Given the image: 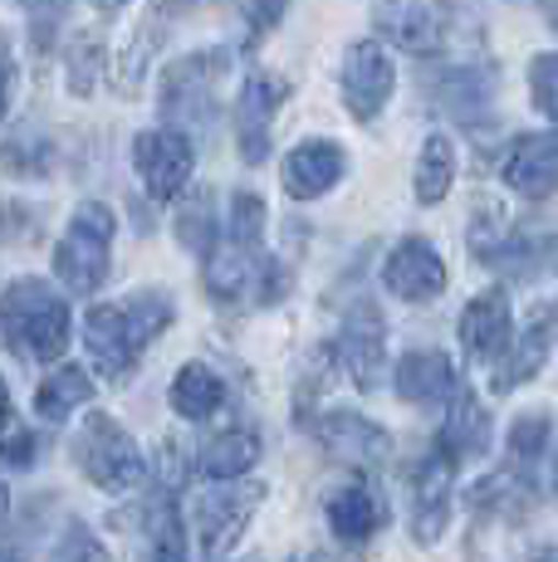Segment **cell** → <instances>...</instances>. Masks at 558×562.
<instances>
[{"mask_svg":"<svg viewBox=\"0 0 558 562\" xmlns=\"http://www.w3.org/2000/svg\"><path fill=\"white\" fill-rule=\"evenodd\" d=\"M69 304L45 284V279H15L0 294V333L10 338V348H25L40 362H59V352L69 348Z\"/></svg>","mask_w":558,"mask_h":562,"instance_id":"cell-1","label":"cell"},{"mask_svg":"<svg viewBox=\"0 0 558 562\" xmlns=\"http://www.w3.org/2000/svg\"><path fill=\"white\" fill-rule=\"evenodd\" d=\"M113 211L103 201H83L74 211L69 231H64L55 250V274L69 294H99V284L109 279V250H113Z\"/></svg>","mask_w":558,"mask_h":562,"instance_id":"cell-2","label":"cell"},{"mask_svg":"<svg viewBox=\"0 0 558 562\" xmlns=\"http://www.w3.org/2000/svg\"><path fill=\"white\" fill-rule=\"evenodd\" d=\"M69 456L93 484H99V490H109V494H127L147 480V456L137 450V440L127 436L113 416L83 420L79 436H74V446H69Z\"/></svg>","mask_w":558,"mask_h":562,"instance_id":"cell-3","label":"cell"},{"mask_svg":"<svg viewBox=\"0 0 558 562\" xmlns=\"http://www.w3.org/2000/svg\"><path fill=\"white\" fill-rule=\"evenodd\" d=\"M133 167H137V177H143V187L153 201H177L181 187L191 181L197 153H191V143L181 133L153 127V133H143L133 143Z\"/></svg>","mask_w":558,"mask_h":562,"instance_id":"cell-4","label":"cell"},{"mask_svg":"<svg viewBox=\"0 0 558 562\" xmlns=\"http://www.w3.org/2000/svg\"><path fill=\"white\" fill-rule=\"evenodd\" d=\"M255 504H260V490H250V484H235V480L216 484L211 494H201V499L191 504L197 543L207 548V558H221L225 548H231L235 538L245 533V524H250Z\"/></svg>","mask_w":558,"mask_h":562,"instance_id":"cell-5","label":"cell"},{"mask_svg":"<svg viewBox=\"0 0 558 562\" xmlns=\"http://www.w3.org/2000/svg\"><path fill=\"white\" fill-rule=\"evenodd\" d=\"M392 83H397V69L388 59V49L378 45V40H358V45H348V54H343V103H348L353 117H378L382 108H388L392 99Z\"/></svg>","mask_w":558,"mask_h":562,"instance_id":"cell-6","label":"cell"},{"mask_svg":"<svg viewBox=\"0 0 558 562\" xmlns=\"http://www.w3.org/2000/svg\"><path fill=\"white\" fill-rule=\"evenodd\" d=\"M289 99V83L279 74H250L235 99V143H241V157L260 167L270 157V123L275 113Z\"/></svg>","mask_w":558,"mask_h":562,"instance_id":"cell-7","label":"cell"},{"mask_svg":"<svg viewBox=\"0 0 558 562\" xmlns=\"http://www.w3.org/2000/svg\"><path fill=\"white\" fill-rule=\"evenodd\" d=\"M319 436V446L328 450L338 464H353V470H372L392 456V436L372 420H362L358 411H324L319 426H309Z\"/></svg>","mask_w":558,"mask_h":562,"instance_id":"cell-8","label":"cell"},{"mask_svg":"<svg viewBox=\"0 0 558 562\" xmlns=\"http://www.w3.org/2000/svg\"><path fill=\"white\" fill-rule=\"evenodd\" d=\"M338 358L348 367V376L372 392L382 382V367H388V328H382V313L372 304H353L338 333Z\"/></svg>","mask_w":558,"mask_h":562,"instance_id":"cell-9","label":"cell"},{"mask_svg":"<svg viewBox=\"0 0 558 562\" xmlns=\"http://www.w3.org/2000/svg\"><path fill=\"white\" fill-rule=\"evenodd\" d=\"M378 30L392 45L412 54H436L446 45V5L442 0H378L372 5Z\"/></svg>","mask_w":558,"mask_h":562,"instance_id":"cell-10","label":"cell"},{"mask_svg":"<svg viewBox=\"0 0 558 562\" xmlns=\"http://www.w3.org/2000/svg\"><path fill=\"white\" fill-rule=\"evenodd\" d=\"M450 490H456V464L442 450L426 456L412 470V533L416 543H442L446 524H450Z\"/></svg>","mask_w":558,"mask_h":562,"instance_id":"cell-11","label":"cell"},{"mask_svg":"<svg viewBox=\"0 0 558 562\" xmlns=\"http://www.w3.org/2000/svg\"><path fill=\"white\" fill-rule=\"evenodd\" d=\"M558 338V304H539L529 313V323H524L520 338H510V348H504V358L495 362V392H514V386H524L529 376H539L544 358H549Z\"/></svg>","mask_w":558,"mask_h":562,"instance_id":"cell-12","label":"cell"},{"mask_svg":"<svg viewBox=\"0 0 558 562\" xmlns=\"http://www.w3.org/2000/svg\"><path fill=\"white\" fill-rule=\"evenodd\" d=\"M382 279H388V289L397 299H406V304H432V299L446 289V259L432 250V240L412 235V240H402L388 255Z\"/></svg>","mask_w":558,"mask_h":562,"instance_id":"cell-13","label":"cell"},{"mask_svg":"<svg viewBox=\"0 0 558 562\" xmlns=\"http://www.w3.org/2000/svg\"><path fill=\"white\" fill-rule=\"evenodd\" d=\"M510 338H514V323H510L504 289H486V294L470 299L466 313H460V348L476 362H500Z\"/></svg>","mask_w":558,"mask_h":562,"instance_id":"cell-14","label":"cell"},{"mask_svg":"<svg viewBox=\"0 0 558 562\" xmlns=\"http://www.w3.org/2000/svg\"><path fill=\"white\" fill-rule=\"evenodd\" d=\"M504 181H510L520 196L544 201L558 191V137L554 133H529L510 147L504 157Z\"/></svg>","mask_w":558,"mask_h":562,"instance_id":"cell-15","label":"cell"},{"mask_svg":"<svg viewBox=\"0 0 558 562\" xmlns=\"http://www.w3.org/2000/svg\"><path fill=\"white\" fill-rule=\"evenodd\" d=\"M397 396L412 406H436V402H450L460 386L456 376V362L446 358V352L436 348H422V352H406L402 362H397Z\"/></svg>","mask_w":558,"mask_h":562,"instance_id":"cell-16","label":"cell"},{"mask_svg":"<svg viewBox=\"0 0 558 562\" xmlns=\"http://www.w3.org/2000/svg\"><path fill=\"white\" fill-rule=\"evenodd\" d=\"M83 342H89L103 376H123L127 367L137 362V342H133V333H127L123 304H93L83 313Z\"/></svg>","mask_w":558,"mask_h":562,"instance_id":"cell-17","label":"cell"},{"mask_svg":"<svg viewBox=\"0 0 558 562\" xmlns=\"http://www.w3.org/2000/svg\"><path fill=\"white\" fill-rule=\"evenodd\" d=\"M486 450H490V411L480 406L476 392L456 386V396H450V416L442 426V456L450 464H460V460H480Z\"/></svg>","mask_w":558,"mask_h":562,"instance_id":"cell-18","label":"cell"},{"mask_svg":"<svg viewBox=\"0 0 558 562\" xmlns=\"http://www.w3.org/2000/svg\"><path fill=\"white\" fill-rule=\"evenodd\" d=\"M338 177H343V147L334 143H299L284 157V191L294 201L324 196V191H334Z\"/></svg>","mask_w":558,"mask_h":562,"instance_id":"cell-19","label":"cell"},{"mask_svg":"<svg viewBox=\"0 0 558 562\" xmlns=\"http://www.w3.org/2000/svg\"><path fill=\"white\" fill-rule=\"evenodd\" d=\"M255 460H260V430H250V426H231V430H221V436H211L207 446H201V456H197V470L207 474V480H241L245 470H255Z\"/></svg>","mask_w":558,"mask_h":562,"instance_id":"cell-20","label":"cell"},{"mask_svg":"<svg viewBox=\"0 0 558 562\" xmlns=\"http://www.w3.org/2000/svg\"><path fill=\"white\" fill-rule=\"evenodd\" d=\"M207 289L221 299V304H241L245 294H260V269H255V250L245 245H231L225 250L207 255Z\"/></svg>","mask_w":558,"mask_h":562,"instance_id":"cell-21","label":"cell"},{"mask_svg":"<svg viewBox=\"0 0 558 562\" xmlns=\"http://www.w3.org/2000/svg\"><path fill=\"white\" fill-rule=\"evenodd\" d=\"M328 528H334V538L343 543H362V538H372L382 528V504L372 490H362V484H343V490L328 494Z\"/></svg>","mask_w":558,"mask_h":562,"instance_id":"cell-22","label":"cell"},{"mask_svg":"<svg viewBox=\"0 0 558 562\" xmlns=\"http://www.w3.org/2000/svg\"><path fill=\"white\" fill-rule=\"evenodd\" d=\"M221 402H225V386L207 362H187L177 376H171V411H177V416L207 420V416H216Z\"/></svg>","mask_w":558,"mask_h":562,"instance_id":"cell-23","label":"cell"},{"mask_svg":"<svg viewBox=\"0 0 558 562\" xmlns=\"http://www.w3.org/2000/svg\"><path fill=\"white\" fill-rule=\"evenodd\" d=\"M93 396V376L83 372V367H74V362H59L55 372L40 382V392H35V411L45 420H64L74 406H83Z\"/></svg>","mask_w":558,"mask_h":562,"instance_id":"cell-24","label":"cell"},{"mask_svg":"<svg viewBox=\"0 0 558 562\" xmlns=\"http://www.w3.org/2000/svg\"><path fill=\"white\" fill-rule=\"evenodd\" d=\"M470 504L520 518V514H529V504H534V480L524 474V464H510V470H495L490 480H480Z\"/></svg>","mask_w":558,"mask_h":562,"instance_id":"cell-25","label":"cell"},{"mask_svg":"<svg viewBox=\"0 0 558 562\" xmlns=\"http://www.w3.org/2000/svg\"><path fill=\"white\" fill-rule=\"evenodd\" d=\"M450 181H456V147H450V137L432 133L422 147V157H416V201L422 205L446 201Z\"/></svg>","mask_w":558,"mask_h":562,"instance_id":"cell-26","label":"cell"},{"mask_svg":"<svg viewBox=\"0 0 558 562\" xmlns=\"http://www.w3.org/2000/svg\"><path fill=\"white\" fill-rule=\"evenodd\" d=\"M216 205H211V191H191L187 201L177 205V240L187 245L191 255H211L216 250Z\"/></svg>","mask_w":558,"mask_h":562,"instance_id":"cell-27","label":"cell"},{"mask_svg":"<svg viewBox=\"0 0 558 562\" xmlns=\"http://www.w3.org/2000/svg\"><path fill=\"white\" fill-rule=\"evenodd\" d=\"M260 231H265V201L255 196V191H235L231 196V221H225V240L255 250V245H260Z\"/></svg>","mask_w":558,"mask_h":562,"instance_id":"cell-28","label":"cell"},{"mask_svg":"<svg viewBox=\"0 0 558 562\" xmlns=\"http://www.w3.org/2000/svg\"><path fill=\"white\" fill-rule=\"evenodd\" d=\"M549 430H554V416L544 406L539 411H524V416L510 426V456H514V464L539 460L544 446H549Z\"/></svg>","mask_w":558,"mask_h":562,"instance_id":"cell-29","label":"cell"},{"mask_svg":"<svg viewBox=\"0 0 558 562\" xmlns=\"http://www.w3.org/2000/svg\"><path fill=\"white\" fill-rule=\"evenodd\" d=\"M529 89H534V103H539V113L558 123V54H539V59L529 64Z\"/></svg>","mask_w":558,"mask_h":562,"instance_id":"cell-30","label":"cell"},{"mask_svg":"<svg viewBox=\"0 0 558 562\" xmlns=\"http://www.w3.org/2000/svg\"><path fill=\"white\" fill-rule=\"evenodd\" d=\"M103 59V45L93 35H79L74 40V49H69V89L79 93H93V64Z\"/></svg>","mask_w":558,"mask_h":562,"instance_id":"cell-31","label":"cell"},{"mask_svg":"<svg viewBox=\"0 0 558 562\" xmlns=\"http://www.w3.org/2000/svg\"><path fill=\"white\" fill-rule=\"evenodd\" d=\"M45 161H49V143H45V137L5 143V167H10V171L20 167V177H40V171H45Z\"/></svg>","mask_w":558,"mask_h":562,"instance_id":"cell-32","label":"cell"},{"mask_svg":"<svg viewBox=\"0 0 558 562\" xmlns=\"http://www.w3.org/2000/svg\"><path fill=\"white\" fill-rule=\"evenodd\" d=\"M55 562H109V553H103L99 538H93L83 524H69V533H64Z\"/></svg>","mask_w":558,"mask_h":562,"instance_id":"cell-33","label":"cell"},{"mask_svg":"<svg viewBox=\"0 0 558 562\" xmlns=\"http://www.w3.org/2000/svg\"><path fill=\"white\" fill-rule=\"evenodd\" d=\"M20 5H25V15H30L35 45L45 49V45H49V30H55V20L64 15V5H69V0H20Z\"/></svg>","mask_w":558,"mask_h":562,"instance_id":"cell-34","label":"cell"},{"mask_svg":"<svg viewBox=\"0 0 558 562\" xmlns=\"http://www.w3.org/2000/svg\"><path fill=\"white\" fill-rule=\"evenodd\" d=\"M40 456V440L30 436V430H20V436H10V440H0V460L10 464V470H30Z\"/></svg>","mask_w":558,"mask_h":562,"instance_id":"cell-35","label":"cell"},{"mask_svg":"<svg viewBox=\"0 0 558 562\" xmlns=\"http://www.w3.org/2000/svg\"><path fill=\"white\" fill-rule=\"evenodd\" d=\"M284 10H289V0H250V5H245V15H250V30H270Z\"/></svg>","mask_w":558,"mask_h":562,"instance_id":"cell-36","label":"cell"},{"mask_svg":"<svg viewBox=\"0 0 558 562\" xmlns=\"http://www.w3.org/2000/svg\"><path fill=\"white\" fill-rule=\"evenodd\" d=\"M10 89H15V59H10V40L0 35V117L10 108Z\"/></svg>","mask_w":558,"mask_h":562,"instance_id":"cell-37","label":"cell"},{"mask_svg":"<svg viewBox=\"0 0 558 562\" xmlns=\"http://www.w3.org/2000/svg\"><path fill=\"white\" fill-rule=\"evenodd\" d=\"M289 562H334V553H324V548H314V553H299V558H289Z\"/></svg>","mask_w":558,"mask_h":562,"instance_id":"cell-38","label":"cell"},{"mask_svg":"<svg viewBox=\"0 0 558 562\" xmlns=\"http://www.w3.org/2000/svg\"><path fill=\"white\" fill-rule=\"evenodd\" d=\"M534 562H558V538H554V543H544L539 553H534Z\"/></svg>","mask_w":558,"mask_h":562,"instance_id":"cell-39","label":"cell"},{"mask_svg":"<svg viewBox=\"0 0 558 562\" xmlns=\"http://www.w3.org/2000/svg\"><path fill=\"white\" fill-rule=\"evenodd\" d=\"M10 416V392H5V382H0V420Z\"/></svg>","mask_w":558,"mask_h":562,"instance_id":"cell-40","label":"cell"},{"mask_svg":"<svg viewBox=\"0 0 558 562\" xmlns=\"http://www.w3.org/2000/svg\"><path fill=\"white\" fill-rule=\"evenodd\" d=\"M93 5H99V10H123L127 0H93Z\"/></svg>","mask_w":558,"mask_h":562,"instance_id":"cell-41","label":"cell"},{"mask_svg":"<svg viewBox=\"0 0 558 562\" xmlns=\"http://www.w3.org/2000/svg\"><path fill=\"white\" fill-rule=\"evenodd\" d=\"M5 504H10V494H5V484H0V518H5Z\"/></svg>","mask_w":558,"mask_h":562,"instance_id":"cell-42","label":"cell"},{"mask_svg":"<svg viewBox=\"0 0 558 562\" xmlns=\"http://www.w3.org/2000/svg\"><path fill=\"white\" fill-rule=\"evenodd\" d=\"M0 562H20V558L15 553H0Z\"/></svg>","mask_w":558,"mask_h":562,"instance_id":"cell-43","label":"cell"}]
</instances>
